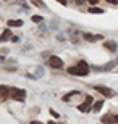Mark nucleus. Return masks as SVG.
Here are the masks:
<instances>
[{"label": "nucleus", "mask_w": 118, "mask_h": 124, "mask_svg": "<svg viewBox=\"0 0 118 124\" xmlns=\"http://www.w3.org/2000/svg\"><path fill=\"white\" fill-rule=\"evenodd\" d=\"M57 2H60L62 5H66V0H57Z\"/></svg>", "instance_id": "nucleus-18"}, {"label": "nucleus", "mask_w": 118, "mask_h": 124, "mask_svg": "<svg viewBox=\"0 0 118 124\" xmlns=\"http://www.w3.org/2000/svg\"><path fill=\"white\" fill-rule=\"evenodd\" d=\"M50 113H52V116H55V118H58V113H57V111H54V110H50Z\"/></svg>", "instance_id": "nucleus-16"}, {"label": "nucleus", "mask_w": 118, "mask_h": 124, "mask_svg": "<svg viewBox=\"0 0 118 124\" xmlns=\"http://www.w3.org/2000/svg\"><path fill=\"white\" fill-rule=\"evenodd\" d=\"M68 73L74 74V76H87V74H89V66H87L86 61H79L76 66L68 68Z\"/></svg>", "instance_id": "nucleus-1"}, {"label": "nucleus", "mask_w": 118, "mask_h": 124, "mask_svg": "<svg viewBox=\"0 0 118 124\" xmlns=\"http://www.w3.org/2000/svg\"><path fill=\"white\" fill-rule=\"evenodd\" d=\"M0 92H2V98H7V97H8V92H11V89H8L7 87V85H2V87H0Z\"/></svg>", "instance_id": "nucleus-9"}, {"label": "nucleus", "mask_w": 118, "mask_h": 124, "mask_svg": "<svg viewBox=\"0 0 118 124\" xmlns=\"http://www.w3.org/2000/svg\"><path fill=\"white\" fill-rule=\"evenodd\" d=\"M92 101H94V100H92V97H91V95H87V97H86V100H84V101L81 103V105L78 106V110H79V111H82V113H86V111H89V110H91Z\"/></svg>", "instance_id": "nucleus-3"}, {"label": "nucleus", "mask_w": 118, "mask_h": 124, "mask_svg": "<svg viewBox=\"0 0 118 124\" xmlns=\"http://www.w3.org/2000/svg\"><path fill=\"white\" fill-rule=\"evenodd\" d=\"M11 97H13L15 100H19L23 101L24 98H26V90H23V89H18V87H11Z\"/></svg>", "instance_id": "nucleus-2"}, {"label": "nucleus", "mask_w": 118, "mask_h": 124, "mask_svg": "<svg viewBox=\"0 0 118 124\" xmlns=\"http://www.w3.org/2000/svg\"><path fill=\"white\" fill-rule=\"evenodd\" d=\"M74 95H79V92H78V90H73V92H70L68 95H65V97H63V100H65V101H68V100H71Z\"/></svg>", "instance_id": "nucleus-11"}, {"label": "nucleus", "mask_w": 118, "mask_h": 124, "mask_svg": "<svg viewBox=\"0 0 118 124\" xmlns=\"http://www.w3.org/2000/svg\"><path fill=\"white\" fill-rule=\"evenodd\" d=\"M84 39H86V40H89V42H94V40H100V39H102V36H92V34H84Z\"/></svg>", "instance_id": "nucleus-8"}, {"label": "nucleus", "mask_w": 118, "mask_h": 124, "mask_svg": "<svg viewBox=\"0 0 118 124\" xmlns=\"http://www.w3.org/2000/svg\"><path fill=\"white\" fill-rule=\"evenodd\" d=\"M32 21H34V23H41L42 18H41V16H32Z\"/></svg>", "instance_id": "nucleus-15"}, {"label": "nucleus", "mask_w": 118, "mask_h": 124, "mask_svg": "<svg viewBox=\"0 0 118 124\" xmlns=\"http://www.w3.org/2000/svg\"><path fill=\"white\" fill-rule=\"evenodd\" d=\"M76 3L78 5H82V3H84V0H76Z\"/></svg>", "instance_id": "nucleus-19"}, {"label": "nucleus", "mask_w": 118, "mask_h": 124, "mask_svg": "<svg viewBox=\"0 0 118 124\" xmlns=\"http://www.w3.org/2000/svg\"><path fill=\"white\" fill-rule=\"evenodd\" d=\"M89 13H104V10L102 8H97V7H91V8H89Z\"/></svg>", "instance_id": "nucleus-12"}, {"label": "nucleus", "mask_w": 118, "mask_h": 124, "mask_svg": "<svg viewBox=\"0 0 118 124\" xmlns=\"http://www.w3.org/2000/svg\"><path fill=\"white\" fill-rule=\"evenodd\" d=\"M102 105H104V101H102V100H100V101H95V103H94V108H92V110H94V111H100Z\"/></svg>", "instance_id": "nucleus-13"}, {"label": "nucleus", "mask_w": 118, "mask_h": 124, "mask_svg": "<svg viewBox=\"0 0 118 124\" xmlns=\"http://www.w3.org/2000/svg\"><path fill=\"white\" fill-rule=\"evenodd\" d=\"M49 124H55V123H52V121H50V123H49Z\"/></svg>", "instance_id": "nucleus-22"}, {"label": "nucleus", "mask_w": 118, "mask_h": 124, "mask_svg": "<svg viewBox=\"0 0 118 124\" xmlns=\"http://www.w3.org/2000/svg\"><path fill=\"white\" fill-rule=\"evenodd\" d=\"M50 66L54 69H62L63 68V60L60 58V56H57V55H52L50 56Z\"/></svg>", "instance_id": "nucleus-4"}, {"label": "nucleus", "mask_w": 118, "mask_h": 124, "mask_svg": "<svg viewBox=\"0 0 118 124\" xmlns=\"http://www.w3.org/2000/svg\"><path fill=\"white\" fill-rule=\"evenodd\" d=\"M89 2H91V5H95L97 2H99V0H89Z\"/></svg>", "instance_id": "nucleus-20"}, {"label": "nucleus", "mask_w": 118, "mask_h": 124, "mask_svg": "<svg viewBox=\"0 0 118 124\" xmlns=\"http://www.w3.org/2000/svg\"><path fill=\"white\" fill-rule=\"evenodd\" d=\"M94 89L97 90V92H100L104 97H113L115 95L113 90H112V89H109V87H105V85H95Z\"/></svg>", "instance_id": "nucleus-5"}, {"label": "nucleus", "mask_w": 118, "mask_h": 124, "mask_svg": "<svg viewBox=\"0 0 118 124\" xmlns=\"http://www.w3.org/2000/svg\"><path fill=\"white\" fill-rule=\"evenodd\" d=\"M8 26L10 28H19V26H23V21L21 19H10Z\"/></svg>", "instance_id": "nucleus-7"}, {"label": "nucleus", "mask_w": 118, "mask_h": 124, "mask_svg": "<svg viewBox=\"0 0 118 124\" xmlns=\"http://www.w3.org/2000/svg\"><path fill=\"white\" fill-rule=\"evenodd\" d=\"M104 47H105L109 52H117V42H113V40L104 42Z\"/></svg>", "instance_id": "nucleus-6"}, {"label": "nucleus", "mask_w": 118, "mask_h": 124, "mask_svg": "<svg viewBox=\"0 0 118 124\" xmlns=\"http://www.w3.org/2000/svg\"><path fill=\"white\" fill-rule=\"evenodd\" d=\"M32 3L37 5V7H41V8H45V3H44L42 0H32Z\"/></svg>", "instance_id": "nucleus-14"}, {"label": "nucleus", "mask_w": 118, "mask_h": 124, "mask_svg": "<svg viewBox=\"0 0 118 124\" xmlns=\"http://www.w3.org/2000/svg\"><path fill=\"white\" fill-rule=\"evenodd\" d=\"M107 2H109V3H112V5H117L118 3V0H107Z\"/></svg>", "instance_id": "nucleus-17"}, {"label": "nucleus", "mask_w": 118, "mask_h": 124, "mask_svg": "<svg viewBox=\"0 0 118 124\" xmlns=\"http://www.w3.org/2000/svg\"><path fill=\"white\" fill-rule=\"evenodd\" d=\"M10 37H11V31H10V29H5V31H3V34H2V37H0V40H2V42H5L7 39H10Z\"/></svg>", "instance_id": "nucleus-10"}, {"label": "nucleus", "mask_w": 118, "mask_h": 124, "mask_svg": "<svg viewBox=\"0 0 118 124\" xmlns=\"http://www.w3.org/2000/svg\"><path fill=\"white\" fill-rule=\"evenodd\" d=\"M31 124H42V123H37V121H32Z\"/></svg>", "instance_id": "nucleus-21"}]
</instances>
